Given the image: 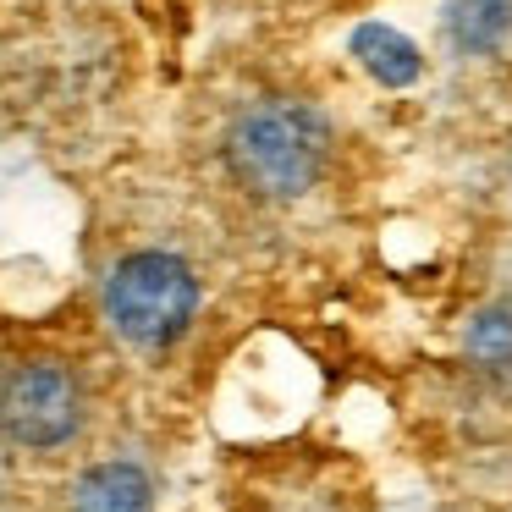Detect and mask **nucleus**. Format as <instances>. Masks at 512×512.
Segmentation results:
<instances>
[{
  "label": "nucleus",
  "mask_w": 512,
  "mask_h": 512,
  "mask_svg": "<svg viewBox=\"0 0 512 512\" xmlns=\"http://www.w3.org/2000/svg\"><path fill=\"white\" fill-rule=\"evenodd\" d=\"M441 23L463 56H485L512 34V0H446Z\"/></svg>",
  "instance_id": "obj_5"
},
{
  "label": "nucleus",
  "mask_w": 512,
  "mask_h": 512,
  "mask_svg": "<svg viewBox=\"0 0 512 512\" xmlns=\"http://www.w3.org/2000/svg\"><path fill=\"white\" fill-rule=\"evenodd\" d=\"M463 347H468V364H474L496 391L512 397V303H496V309L479 314V320L468 325Z\"/></svg>",
  "instance_id": "obj_6"
},
{
  "label": "nucleus",
  "mask_w": 512,
  "mask_h": 512,
  "mask_svg": "<svg viewBox=\"0 0 512 512\" xmlns=\"http://www.w3.org/2000/svg\"><path fill=\"white\" fill-rule=\"evenodd\" d=\"M72 501H78V512H149L155 490H149V474L138 463H100L83 474Z\"/></svg>",
  "instance_id": "obj_4"
},
{
  "label": "nucleus",
  "mask_w": 512,
  "mask_h": 512,
  "mask_svg": "<svg viewBox=\"0 0 512 512\" xmlns=\"http://www.w3.org/2000/svg\"><path fill=\"white\" fill-rule=\"evenodd\" d=\"M331 127L303 100H259L226 127V166L254 199H298L320 182Z\"/></svg>",
  "instance_id": "obj_1"
},
{
  "label": "nucleus",
  "mask_w": 512,
  "mask_h": 512,
  "mask_svg": "<svg viewBox=\"0 0 512 512\" xmlns=\"http://www.w3.org/2000/svg\"><path fill=\"white\" fill-rule=\"evenodd\" d=\"M199 314V281L177 254H127L122 265L105 276V320L116 325V336L133 347H166Z\"/></svg>",
  "instance_id": "obj_3"
},
{
  "label": "nucleus",
  "mask_w": 512,
  "mask_h": 512,
  "mask_svg": "<svg viewBox=\"0 0 512 512\" xmlns=\"http://www.w3.org/2000/svg\"><path fill=\"white\" fill-rule=\"evenodd\" d=\"M89 424V386L67 358H12L0 369V441L17 452H56Z\"/></svg>",
  "instance_id": "obj_2"
},
{
  "label": "nucleus",
  "mask_w": 512,
  "mask_h": 512,
  "mask_svg": "<svg viewBox=\"0 0 512 512\" xmlns=\"http://www.w3.org/2000/svg\"><path fill=\"white\" fill-rule=\"evenodd\" d=\"M353 56L364 61L369 78H380V83H413V78H419V50H413L397 28H386V23H364V28H358V34H353Z\"/></svg>",
  "instance_id": "obj_7"
}]
</instances>
